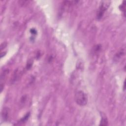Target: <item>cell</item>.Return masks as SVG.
<instances>
[{"label":"cell","instance_id":"3957f363","mask_svg":"<svg viewBox=\"0 0 126 126\" xmlns=\"http://www.w3.org/2000/svg\"><path fill=\"white\" fill-rule=\"evenodd\" d=\"M7 71H3L0 76V92H2L3 88V86H4V80L5 78L6 77V75L7 74Z\"/></svg>","mask_w":126,"mask_h":126},{"label":"cell","instance_id":"7a4b0ae2","mask_svg":"<svg viewBox=\"0 0 126 126\" xmlns=\"http://www.w3.org/2000/svg\"><path fill=\"white\" fill-rule=\"evenodd\" d=\"M109 1H102V3L101 4L100 7H99V9L98 12L97 14V18L100 19L102 16L103 15V13H104L105 11L107 9L109 5Z\"/></svg>","mask_w":126,"mask_h":126},{"label":"cell","instance_id":"5b68a950","mask_svg":"<svg viewBox=\"0 0 126 126\" xmlns=\"http://www.w3.org/2000/svg\"><path fill=\"white\" fill-rule=\"evenodd\" d=\"M108 124V121L106 117L103 115L101 117V120L100 121V126H106Z\"/></svg>","mask_w":126,"mask_h":126},{"label":"cell","instance_id":"277c9868","mask_svg":"<svg viewBox=\"0 0 126 126\" xmlns=\"http://www.w3.org/2000/svg\"><path fill=\"white\" fill-rule=\"evenodd\" d=\"M9 109L8 108L5 107L3 108L1 112V116L4 120H7L8 119L9 115Z\"/></svg>","mask_w":126,"mask_h":126},{"label":"cell","instance_id":"6da1fadb","mask_svg":"<svg viewBox=\"0 0 126 126\" xmlns=\"http://www.w3.org/2000/svg\"><path fill=\"white\" fill-rule=\"evenodd\" d=\"M75 100L77 104L80 106H85L88 102L87 95L84 92L79 91L75 94Z\"/></svg>","mask_w":126,"mask_h":126}]
</instances>
